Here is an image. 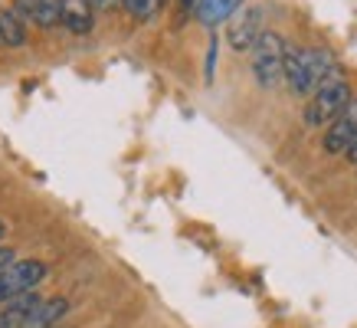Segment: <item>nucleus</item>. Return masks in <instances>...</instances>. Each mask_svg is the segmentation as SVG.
<instances>
[{"label":"nucleus","mask_w":357,"mask_h":328,"mask_svg":"<svg viewBox=\"0 0 357 328\" xmlns=\"http://www.w3.org/2000/svg\"><path fill=\"white\" fill-rule=\"evenodd\" d=\"M285 50H289V43L282 40L279 33L272 30L262 33V40L252 50V76H256V82L262 89L279 86L285 79Z\"/></svg>","instance_id":"obj_1"},{"label":"nucleus","mask_w":357,"mask_h":328,"mask_svg":"<svg viewBox=\"0 0 357 328\" xmlns=\"http://www.w3.org/2000/svg\"><path fill=\"white\" fill-rule=\"evenodd\" d=\"M351 102H354V96H351V86L344 79L331 82V86H321L308 98V105H305V125L308 128H328Z\"/></svg>","instance_id":"obj_2"},{"label":"nucleus","mask_w":357,"mask_h":328,"mask_svg":"<svg viewBox=\"0 0 357 328\" xmlns=\"http://www.w3.org/2000/svg\"><path fill=\"white\" fill-rule=\"evenodd\" d=\"M43 276H46V262L40 260H17L7 269H0V306L23 292H33L36 285L43 283Z\"/></svg>","instance_id":"obj_3"},{"label":"nucleus","mask_w":357,"mask_h":328,"mask_svg":"<svg viewBox=\"0 0 357 328\" xmlns=\"http://www.w3.org/2000/svg\"><path fill=\"white\" fill-rule=\"evenodd\" d=\"M262 17H266L262 7H246V10H239L236 17L229 20L227 40H229V46H233L236 53H252V50H256V43H259L262 33H266Z\"/></svg>","instance_id":"obj_4"},{"label":"nucleus","mask_w":357,"mask_h":328,"mask_svg":"<svg viewBox=\"0 0 357 328\" xmlns=\"http://www.w3.org/2000/svg\"><path fill=\"white\" fill-rule=\"evenodd\" d=\"M354 142H357V98L325 128V142L321 144H325L328 154H347Z\"/></svg>","instance_id":"obj_5"},{"label":"nucleus","mask_w":357,"mask_h":328,"mask_svg":"<svg viewBox=\"0 0 357 328\" xmlns=\"http://www.w3.org/2000/svg\"><path fill=\"white\" fill-rule=\"evenodd\" d=\"M285 82L295 96H314V76L308 69L305 50H295V46L285 50Z\"/></svg>","instance_id":"obj_6"},{"label":"nucleus","mask_w":357,"mask_h":328,"mask_svg":"<svg viewBox=\"0 0 357 328\" xmlns=\"http://www.w3.org/2000/svg\"><path fill=\"white\" fill-rule=\"evenodd\" d=\"M305 59H308V69L314 76V92L321 86H331V82H341L344 79V69L328 50H305Z\"/></svg>","instance_id":"obj_7"},{"label":"nucleus","mask_w":357,"mask_h":328,"mask_svg":"<svg viewBox=\"0 0 357 328\" xmlns=\"http://www.w3.org/2000/svg\"><path fill=\"white\" fill-rule=\"evenodd\" d=\"M92 10H96V7H92L89 0H63V3H59V23H63L69 33L82 36V33H89L96 27Z\"/></svg>","instance_id":"obj_8"},{"label":"nucleus","mask_w":357,"mask_h":328,"mask_svg":"<svg viewBox=\"0 0 357 328\" xmlns=\"http://www.w3.org/2000/svg\"><path fill=\"white\" fill-rule=\"evenodd\" d=\"M40 302L43 299L36 292H23L17 299H10V302H3V308H0V328H26V322H30V315L36 312Z\"/></svg>","instance_id":"obj_9"},{"label":"nucleus","mask_w":357,"mask_h":328,"mask_svg":"<svg viewBox=\"0 0 357 328\" xmlns=\"http://www.w3.org/2000/svg\"><path fill=\"white\" fill-rule=\"evenodd\" d=\"M59 3L63 0H17V13L23 20H33L40 30H50L59 23Z\"/></svg>","instance_id":"obj_10"},{"label":"nucleus","mask_w":357,"mask_h":328,"mask_svg":"<svg viewBox=\"0 0 357 328\" xmlns=\"http://www.w3.org/2000/svg\"><path fill=\"white\" fill-rule=\"evenodd\" d=\"M243 3L246 0H197L194 10H197V20L204 23V27H217V23L229 20Z\"/></svg>","instance_id":"obj_11"},{"label":"nucleus","mask_w":357,"mask_h":328,"mask_svg":"<svg viewBox=\"0 0 357 328\" xmlns=\"http://www.w3.org/2000/svg\"><path fill=\"white\" fill-rule=\"evenodd\" d=\"M26 43V20L17 10H0V46L20 50Z\"/></svg>","instance_id":"obj_12"},{"label":"nucleus","mask_w":357,"mask_h":328,"mask_svg":"<svg viewBox=\"0 0 357 328\" xmlns=\"http://www.w3.org/2000/svg\"><path fill=\"white\" fill-rule=\"evenodd\" d=\"M66 312H69V302H66V299H50V302H40V306H36V312L30 315V322H26V328H50V325H56Z\"/></svg>","instance_id":"obj_13"},{"label":"nucleus","mask_w":357,"mask_h":328,"mask_svg":"<svg viewBox=\"0 0 357 328\" xmlns=\"http://www.w3.org/2000/svg\"><path fill=\"white\" fill-rule=\"evenodd\" d=\"M121 3H125V10H128L131 17H138V20L154 17V10L161 7V0H121Z\"/></svg>","instance_id":"obj_14"},{"label":"nucleus","mask_w":357,"mask_h":328,"mask_svg":"<svg viewBox=\"0 0 357 328\" xmlns=\"http://www.w3.org/2000/svg\"><path fill=\"white\" fill-rule=\"evenodd\" d=\"M89 3H92V7H98V10H109V7H115L119 0H89Z\"/></svg>","instance_id":"obj_15"},{"label":"nucleus","mask_w":357,"mask_h":328,"mask_svg":"<svg viewBox=\"0 0 357 328\" xmlns=\"http://www.w3.org/2000/svg\"><path fill=\"white\" fill-rule=\"evenodd\" d=\"M347 161H354V164H357V142L351 144V151H347Z\"/></svg>","instance_id":"obj_16"},{"label":"nucleus","mask_w":357,"mask_h":328,"mask_svg":"<svg viewBox=\"0 0 357 328\" xmlns=\"http://www.w3.org/2000/svg\"><path fill=\"white\" fill-rule=\"evenodd\" d=\"M7 237V220H0V240Z\"/></svg>","instance_id":"obj_17"}]
</instances>
